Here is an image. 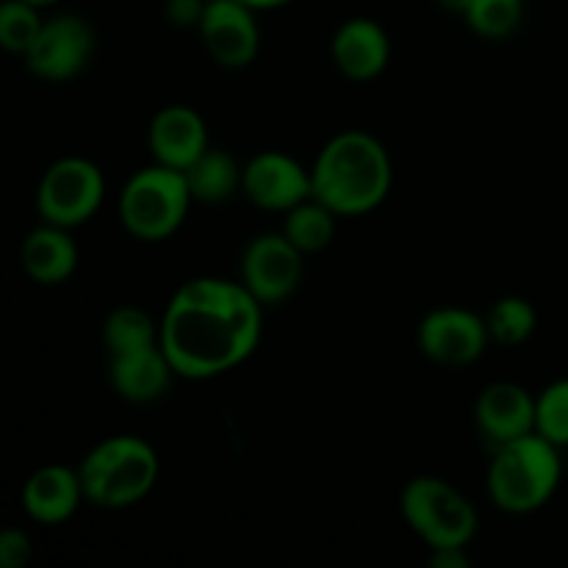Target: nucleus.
<instances>
[{"label":"nucleus","mask_w":568,"mask_h":568,"mask_svg":"<svg viewBox=\"0 0 568 568\" xmlns=\"http://www.w3.org/2000/svg\"><path fill=\"white\" fill-rule=\"evenodd\" d=\"M242 3H247L250 9H277V6H286L292 0H242Z\"/></svg>","instance_id":"29"},{"label":"nucleus","mask_w":568,"mask_h":568,"mask_svg":"<svg viewBox=\"0 0 568 568\" xmlns=\"http://www.w3.org/2000/svg\"><path fill=\"white\" fill-rule=\"evenodd\" d=\"M87 499L78 469L42 466L33 471L22 488V508L39 525H61L75 514L78 503Z\"/></svg>","instance_id":"16"},{"label":"nucleus","mask_w":568,"mask_h":568,"mask_svg":"<svg viewBox=\"0 0 568 568\" xmlns=\"http://www.w3.org/2000/svg\"><path fill=\"white\" fill-rule=\"evenodd\" d=\"M464 17L471 31L480 33V37H510L521 20V0H469Z\"/></svg>","instance_id":"24"},{"label":"nucleus","mask_w":568,"mask_h":568,"mask_svg":"<svg viewBox=\"0 0 568 568\" xmlns=\"http://www.w3.org/2000/svg\"><path fill=\"white\" fill-rule=\"evenodd\" d=\"M388 53L392 48H388L386 31L366 17L347 20L333 33V64L349 81H372L381 75L388 64Z\"/></svg>","instance_id":"15"},{"label":"nucleus","mask_w":568,"mask_h":568,"mask_svg":"<svg viewBox=\"0 0 568 568\" xmlns=\"http://www.w3.org/2000/svg\"><path fill=\"white\" fill-rule=\"evenodd\" d=\"M20 261L31 281L42 283V286H59V283L70 281L72 272H75L78 247L67 227L44 222L42 227L26 236Z\"/></svg>","instance_id":"18"},{"label":"nucleus","mask_w":568,"mask_h":568,"mask_svg":"<svg viewBox=\"0 0 568 568\" xmlns=\"http://www.w3.org/2000/svg\"><path fill=\"white\" fill-rule=\"evenodd\" d=\"M26 3L37 6V9H48V6H55V3H59V0H26Z\"/></svg>","instance_id":"31"},{"label":"nucleus","mask_w":568,"mask_h":568,"mask_svg":"<svg viewBox=\"0 0 568 568\" xmlns=\"http://www.w3.org/2000/svg\"><path fill=\"white\" fill-rule=\"evenodd\" d=\"M491 342L483 316L466 308H438L422 320L419 349L442 366H469Z\"/></svg>","instance_id":"10"},{"label":"nucleus","mask_w":568,"mask_h":568,"mask_svg":"<svg viewBox=\"0 0 568 568\" xmlns=\"http://www.w3.org/2000/svg\"><path fill=\"white\" fill-rule=\"evenodd\" d=\"M261 308L244 283H183L159 322V344L175 375L209 381L247 361L261 342Z\"/></svg>","instance_id":"1"},{"label":"nucleus","mask_w":568,"mask_h":568,"mask_svg":"<svg viewBox=\"0 0 568 568\" xmlns=\"http://www.w3.org/2000/svg\"><path fill=\"white\" fill-rule=\"evenodd\" d=\"M83 494L92 505L109 510L131 508L153 491L159 480V455L136 436L100 442L78 466Z\"/></svg>","instance_id":"4"},{"label":"nucleus","mask_w":568,"mask_h":568,"mask_svg":"<svg viewBox=\"0 0 568 568\" xmlns=\"http://www.w3.org/2000/svg\"><path fill=\"white\" fill-rule=\"evenodd\" d=\"M42 26L44 20L39 17V9L26 0H6L0 6V44L9 53L26 55L42 33Z\"/></svg>","instance_id":"23"},{"label":"nucleus","mask_w":568,"mask_h":568,"mask_svg":"<svg viewBox=\"0 0 568 568\" xmlns=\"http://www.w3.org/2000/svg\"><path fill=\"white\" fill-rule=\"evenodd\" d=\"M148 144L155 164L186 172L209 150V128L189 105H166L150 122Z\"/></svg>","instance_id":"13"},{"label":"nucleus","mask_w":568,"mask_h":568,"mask_svg":"<svg viewBox=\"0 0 568 568\" xmlns=\"http://www.w3.org/2000/svg\"><path fill=\"white\" fill-rule=\"evenodd\" d=\"M442 3L447 6V9L460 11V14H464V9H466V3H469V0H442Z\"/></svg>","instance_id":"30"},{"label":"nucleus","mask_w":568,"mask_h":568,"mask_svg":"<svg viewBox=\"0 0 568 568\" xmlns=\"http://www.w3.org/2000/svg\"><path fill=\"white\" fill-rule=\"evenodd\" d=\"M560 447L538 433L494 447L488 466V497L505 514H532L552 499L560 486Z\"/></svg>","instance_id":"3"},{"label":"nucleus","mask_w":568,"mask_h":568,"mask_svg":"<svg viewBox=\"0 0 568 568\" xmlns=\"http://www.w3.org/2000/svg\"><path fill=\"white\" fill-rule=\"evenodd\" d=\"M242 192L264 211H292L314 194L311 172L297 159L277 150L253 155L244 164Z\"/></svg>","instance_id":"12"},{"label":"nucleus","mask_w":568,"mask_h":568,"mask_svg":"<svg viewBox=\"0 0 568 568\" xmlns=\"http://www.w3.org/2000/svg\"><path fill=\"white\" fill-rule=\"evenodd\" d=\"M205 11V0H166V20L175 26H197Z\"/></svg>","instance_id":"27"},{"label":"nucleus","mask_w":568,"mask_h":568,"mask_svg":"<svg viewBox=\"0 0 568 568\" xmlns=\"http://www.w3.org/2000/svg\"><path fill=\"white\" fill-rule=\"evenodd\" d=\"M311 189L336 216L369 214L392 189V159L372 133H336L311 166Z\"/></svg>","instance_id":"2"},{"label":"nucleus","mask_w":568,"mask_h":568,"mask_svg":"<svg viewBox=\"0 0 568 568\" xmlns=\"http://www.w3.org/2000/svg\"><path fill=\"white\" fill-rule=\"evenodd\" d=\"M430 566L433 568H469V555H466L464 547L433 549Z\"/></svg>","instance_id":"28"},{"label":"nucleus","mask_w":568,"mask_h":568,"mask_svg":"<svg viewBox=\"0 0 568 568\" xmlns=\"http://www.w3.org/2000/svg\"><path fill=\"white\" fill-rule=\"evenodd\" d=\"M105 183L103 172L89 159H59L44 170L37 189V211L42 222L59 227L83 225L98 214L103 203Z\"/></svg>","instance_id":"7"},{"label":"nucleus","mask_w":568,"mask_h":568,"mask_svg":"<svg viewBox=\"0 0 568 568\" xmlns=\"http://www.w3.org/2000/svg\"><path fill=\"white\" fill-rule=\"evenodd\" d=\"M283 233L303 255L322 253L336 236V214L316 197H308L286 211Z\"/></svg>","instance_id":"20"},{"label":"nucleus","mask_w":568,"mask_h":568,"mask_svg":"<svg viewBox=\"0 0 568 568\" xmlns=\"http://www.w3.org/2000/svg\"><path fill=\"white\" fill-rule=\"evenodd\" d=\"M536 308L525 297H503L488 311V336L499 347H519L536 331Z\"/></svg>","instance_id":"22"},{"label":"nucleus","mask_w":568,"mask_h":568,"mask_svg":"<svg viewBox=\"0 0 568 568\" xmlns=\"http://www.w3.org/2000/svg\"><path fill=\"white\" fill-rule=\"evenodd\" d=\"M186 175L172 166L153 164L128 178L120 194L122 227L139 242L170 239L186 220L192 203Z\"/></svg>","instance_id":"5"},{"label":"nucleus","mask_w":568,"mask_h":568,"mask_svg":"<svg viewBox=\"0 0 568 568\" xmlns=\"http://www.w3.org/2000/svg\"><path fill=\"white\" fill-rule=\"evenodd\" d=\"M405 521L430 549L469 547L477 532V510L442 477H414L399 497Z\"/></svg>","instance_id":"6"},{"label":"nucleus","mask_w":568,"mask_h":568,"mask_svg":"<svg viewBox=\"0 0 568 568\" xmlns=\"http://www.w3.org/2000/svg\"><path fill=\"white\" fill-rule=\"evenodd\" d=\"M183 175H186L189 192L197 203L214 205L225 203L233 194L242 192L244 166H239L236 159L225 150L209 148Z\"/></svg>","instance_id":"19"},{"label":"nucleus","mask_w":568,"mask_h":568,"mask_svg":"<svg viewBox=\"0 0 568 568\" xmlns=\"http://www.w3.org/2000/svg\"><path fill=\"white\" fill-rule=\"evenodd\" d=\"M536 433L555 447H568V377L536 397Z\"/></svg>","instance_id":"25"},{"label":"nucleus","mask_w":568,"mask_h":568,"mask_svg":"<svg viewBox=\"0 0 568 568\" xmlns=\"http://www.w3.org/2000/svg\"><path fill=\"white\" fill-rule=\"evenodd\" d=\"M172 375H175V369H172L161 344L136 349V353L111 355V386L128 403H153V399H159L170 386Z\"/></svg>","instance_id":"17"},{"label":"nucleus","mask_w":568,"mask_h":568,"mask_svg":"<svg viewBox=\"0 0 568 568\" xmlns=\"http://www.w3.org/2000/svg\"><path fill=\"white\" fill-rule=\"evenodd\" d=\"M31 538L28 532L9 527L0 532V568H26L31 564Z\"/></svg>","instance_id":"26"},{"label":"nucleus","mask_w":568,"mask_h":568,"mask_svg":"<svg viewBox=\"0 0 568 568\" xmlns=\"http://www.w3.org/2000/svg\"><path fill=\"white\" fill-rule=\"evenodd\" d=\"M94 50V31L83 17L59 14L44 20L42 33L22 59L39 81H70L89 64Z\"/></svg>","instance_id":"9"},{"label":"nucleus","mask_w":568,"mask_h":568,"mask_svg":"<svg viewBox=\"0 0 568 568\" xmlns=\"http://www.w3.org/2000/svg\"><path fill=\"white\" fill-rule=\"evenodd\" d=\"M103 344L109 355H125L155 347L159 344V325H155L148 311L136 308V305H122V308H114L105 316Z\"/></svg>","instance_id":"21"},{"label":"nucleus","mask_w":568,"mask_h":568,"mask_svg":"<svg viewBox=\"0 0 568 568\" xmlns=\"http://www.w3.org/2000/svg\"><path fill=\"white\" fill-rule=\"evenodd\" d=\"M303 281V253L286 233H258L242 253V283L261 305L292 297Z\"/></svg>","instance_id":"8"},{"label":"nucleus","mask_w":568,"mask_h":568,"mask_svg":"<svg viewBox=\"0 0 568 568\" xmlns=\"http://www.w3.org/2000/svg\"><path fill=\"white\" fill-rule=\"evenodd\" d=\"M255 9L242 0H209L200 17V39L211 59L227 70L247 67L258 53V26Z\"/></svg>","instance_id":"11"},{"label":"nucleus","mask_w":568,"mask_h":568,"mask_svg":"<svg viewBox=\"0 0 568 568\" xmlns=\"http://www.w3.org/2000/svg\"><path fill=\"white\" fill-rule=\"evenodd\" d=\"M477 427L491 447L536 433V397L519 383H491L477 399Z\"/></svg>","instance_id":"14"}]
</instances>
